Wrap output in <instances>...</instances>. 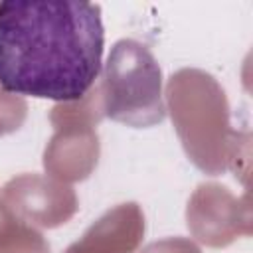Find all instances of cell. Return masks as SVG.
<instances>
[{"mask_svg":"<svg viewBox=\"0 0 253 253\" xmlns=\"http://www.w3.org/2000/svg\"><path fill=\"white\" fill-rule=\"evenodd\" d=\"M103 111L134 128L164 121L162 73L146 45L134 40L115 43L103 69Z\"/></svg>","mask_w":253,"mask_h":253,"instance_id":"7a4b0ae2","label":"cell"},{"mask_svg":"<svg viewBox=\"0 0 253 253\" xmlns=\"http://www.w3.org/2000/svg\"><path fill=\"white\" fill-rule=\"evenodd\" d=\"M103 51L97 4H0V87L8 93L77 101L101 75Z\"/></svg>","mask_w":253,"mask_h":253,"instance_id":"6da1fadb","label":"cell"}]
</instances>
